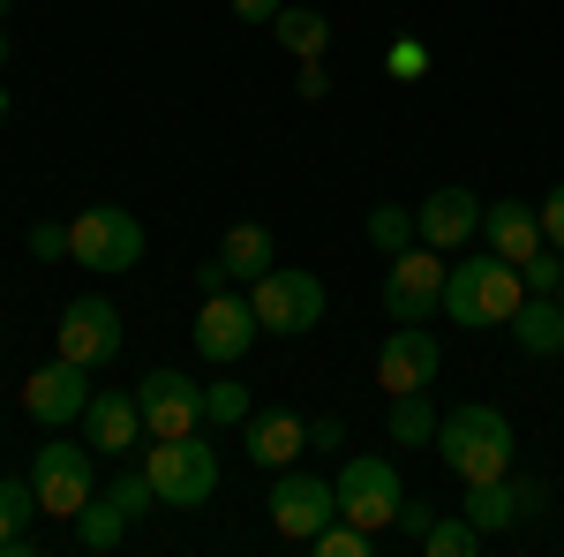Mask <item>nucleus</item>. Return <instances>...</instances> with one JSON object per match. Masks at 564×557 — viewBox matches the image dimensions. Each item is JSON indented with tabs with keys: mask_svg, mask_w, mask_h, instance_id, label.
<instances>
[{
	"mask_svg": "<svg viewBox=\"0 0 564 557\" xmlns=\"http://www.w3.org/2000/svg\"><path fill=\"white\" fill-rule=\"evenodd\" d=\"M271 39L286 45L294 61H324V45H332V23H324V8H279V15H271Z\"/></svg>",
	"mask_w": 564,
	"mask_h": 557,
	"instance_id": "412c9836",
	"label": "nucleus"
},
{
	"mask_svg": "<svg viewBox=\"0 0 564 557\" xmlns=\"http://www.w3.org/2000/svg\"><path fill=\"white\" fill-rule=\"evenodd\" d=\"M84 444H90V452H106V460H121V452L143 444V407H135V392H90Z\"/></svg>",
	"mask_w": 564,
	"mask_h": 557,
	"instance_id": "2eb2a0df",
	"label": "nucleus"
},
{
	"mask_svg": "<svg viewBox=\"0 0 564 557\" xmlns=\"http://www.w3.org/2000/svg\"><path fill=\"white\" fill-rule=\"evenodd\" d=\"M31 490H39V513L76 519L98 497V474H90V444H39L31 460Z\"/></svg>",
	"mask_w": 564,
	"mask_h": 557,
	"instance_id": "6e6552de",
	"label": "nucleus"
},
{
	"mask_svg": "<svg viewBox=\"0 0 564 557\" xmlns=\"http://www.w3.org/2000/svg\"><path fill=\"white\" fill-rule=\"evenodd\" d=\"M459 513L475 519L481 535H505V527L520 519V497H512V490H505V474H497V482H467V497H459Z\"/></svg>",
	"mask_w": 564,
	"mask_h": 557,
	"instance_id": "4be33fe9",
	"label": "nucleus"
},
{
	"mask_svg": "<svg viewBox=\"0 0 564 557\" xmlns=\"http://www.w3.org/2000/svg\"><path fill=\"white\" fill-rule=\"evenodd\" d=\"M430 519H436V505H430V497H399V513H391V527L422 543V535H430Z\"/></svg>",
	"mask_w": 564,
	"mask_h": 557,
	"instance_id": "2f4dec72",
	"label": "nucleus"
},
{
	"mask_svg": "<svg viewBox=\"0 0 564 557\" xmlns=\"http://www.w3.org/2000/svg\"><path fill=\"white\" fill-rule=\"evenodd\" d=\"M369 242H377L384 257L414 249V242H422V234H414V212H399V204H377V212H369Z\"/></svg>",
	"mask_w": 564,
	"mask_h": 557,
	"instance_id": "c85d7f7f",
	"label": "nucleus"
},
{
	"mask_svg": "<svg viewBox=\"0 0 564 557\" xmlns=\"http://www.w3.org/2000/svg\"><path fill=\"white\" fill-rule=\"evenodd\" d=\"M557 301H564V287H557Z\"/></svg>",
	"mask_w": 564,
	"mask_h": 557,
	"instance_id": "c03bdc74",
	"label": "nucleus"
},
{
	"mask_svg": "<svg viewBox=\"0 0 564 557\" xmlns=\"http://www.w3.org/2000/svg\"><path fill=\"white\" fill-rule=\"evenodd\" d=\"M68 257L90 264V271H135L143 264V218L129 204H90L68 226Z\"/></svg>",
	"mask_w": 564,
	"mask_h": 557,
	"instance_id": "39448f33",
	"label": "nucleus"
},
{
	"mask_svg": "<svg viewBox=\"0 0 564 557\" xmlns=\"http://www.w3.org/2000/svg\"><path fill=\"white\" fill-rule=\"evenodd\" d=\"M339 519H354V527H369V535H384L391 513H399V497H406V482H399V468L391 460H377V452H354L347 468H339Z\"/></svg>",
	"mask_w": 564,
	"mask_h": 557,
	"instance_id": "0eeeda50",
	"label": "nucleus"
},
{
	"mask_svg": "<svg viewBox=\"0 0 564 557\" xmlns=\"http://www.w3.org/2000/svg\"><path fill=\"white\" fill-rule=\"evenodd\" d=\"M121 527H129V513L113 497H90L84 513H76V543L84 550H121Z\"/></svg>",
	"mask_w": 564,
	"mask_h": 557,
	"instance_id": "393cba45",
	"label": "nucleus"
},
{
	"mask_svg": "<svg viewBox=\"0 0 564 557\" xmlns=\"http://www.w3.org/2000/svg\"><path fill=\"white\" fill-rule=\"evenodd\" d=\"M527 301V279L520 264H505L497 249L489 257H467L444 271V317L452 324H467V332H489V324H512Z\"/></svg>",
	"mask_w": 564,
	"mask_h": 557,
	"instance_id": "f257e3e1",
	"label": "nucleus"
},
{
	"mask_svg": "<svg viewBox=\"0 0 564 557\" xmlns=\"http://www.w3.org/2000/svg\"><path fill=\"white\" fill-rule=\"evenodd\" d=\"M512 497H520V513H542V505H550V490H542V482H520Z\"/></svg>",
	"mask_w": 564,
	"mask_h": 557,
	"instance_id": "58836bf2",
	"label": "nucleus"
},
{
	"mask_svg": "<svg viewBox=\"0 0 564 557\" xmlns=\"http://www.w3.org/2000/svg\"><path fill=\"white\" fill-rule=\"evenodd\" d=\"M542 242H550V249H564V181L542 196Z\"/></svg>",
	"mask_w": 564,
	"mask_h": 557,
	"instance_id": "72a5a7b5",
	"label": "nucleus"
},
{
	"mask_svg": "<svg viewBox=\"0 0 564 557\" xmlns=\"http://www.w3.org/2000/svg\"><path fill=\"white\" fill-rule=\"evenodd\" d=\"M257 415V399H249V385H234V377H218V385H204V422H249Z\"/></svg>",
	"mask_w": 564,
	"mask_h": 557,
	"instance_id": "bb28decb",
	"label": "nucleus"
},
{
	"mask_svg": "<svg viewBox=\"0 0 564 557\" xmlns=\"http://www.w3.org/2000/svg\"><path fill=\"white\" fill-rule=\"evenodd\" d=\"M249 309L271 340H302L324 324V279L316 271H294V264H271L263 279H249Z\"/></svg>",
	"mask_w": 564,
	"mask_h": 557,
	"instance_id": "7ed1b4c3",
	"label": "nucleus"
},
{
	"mask_svg": "<svg viewBox=\"0 0 564 557\" xmlns=\"http://www.w3.org/2000/svg\"><path fill=\"white\" fill-rule=\"evenodd\" d=\"M143 474H151L159 505L196 513V505L218 490V452L196 437V429H188V437H159V444H151V460H143Z\"/></svg>",
	"mask_w": 564,
	"mask_h": 557,
	"instance_id": "20e7f679",
	"label": "nucleus"
},
{
	"mask_svg": "<svg viewBox=\"0 0 564 557\" xmlns=\"http://www.w3.org/2000/svg\"><path fill=\"white\" fill-rule=\"evenodd\" d=\"M218 264H226V279H263V271H271V226H257V218L226 226V242H218Z\"/></svg>",
	"mask_w": 564,
	"mask_h": 557,
	"instance_id": "aec40b11",
	"label": "nucleus"
},
{
	"mask_svg": "<svg viewBox=\"0 0 564 557\" xmlns=\"http://www.w3.org/2000/svg\"><path fill=\"white\" fill-rule=\"evenodd\" d=\"M31 513H39V490L31 482H0V550L15 535H31Z\"/></svg>",
	"mask_w": 564,
	"mask_h": 557,
	"instance_id": "a878e982",
	"label": "nucleus"
},
{
	"mask_svg": "<svg viewBox=\"0 0 564 557\" xmlns=\"http://www.w3.org/2000/svg\"><path fill=\"white\" fill-rule=\"evenodd\" d=\"M481 234H489V249L505 264H527L542 249V204H520V196H505V204H481Z\"/></svg>",
	"mask_w": 564,
	"mask_h": 557,
	"instance_id": "a211bd4d",
	"label": "nucleus"
},
{
	"mask_svg": "<svg viewBox=\"0 0 564 557\" xmlns=\"http://www.w3.org/2000/svg\"><path fill=\"white\" fill-rule=\"evenodd\" d=\"M241 444H249V460H257V468H294V460H302V444H308V422L302 415H294V407H263V415H249V422H241Z\"/></svg>",
	"mask_w": 564,
	"mask_h": 557,
	"instance_id": "f3484780",
	"label": "nucleus"
},
{
	"mask_svg": "<svg viewBox=\"0 0 564 557\" xmlns=\"http://www.w3.org/2000/svg\"><path fill=\"white\" fill-rule=\"evenodd\" d=\"M414 234H422L430 249H459V242H475V234H481V196H475V189H436V196H422Z\"/></svg>",
	"mask_w": 564,
	"mask_h": 557,
	"instance_id": "dca6fc26",
	"label": "nucleus"
},
{
	"mask_svg": "<svg viewBox=\"0 0 564 557\" xmlns=\"http://www.w3.org/2000/svg\"><path fill=\"white\" fill-rule=\"evenodd\" d=\"M520 279H527V294H557V287H564V249L542 242V249L520 264Z\"/></svg>",
	"mask_w": 564,
	"mask_h": 557,
	"instance_id": "c756f323",
	"label": "nucleus"
},
{
	"mask_svg": "<svg viewBox=\"0 0 564 557\" xmlns=\"http://www.w3.org/2000/svg\"><path fill=\"white\" fill-rule=\"evenodd\" d=\"M294 90H302V98H324V90H332V76H324V61H302V76H294Z\"/></svg>",
	"mask_w": 564,
	"mask_h": 557,
	"instance_id": "c9c22d12",
	"label": "nucleus"
},
{
	"mask_svg": "<svg viewBox=\"0 0 564 557\" xmlns=\"http://www.w3.org/2000/svg\"><path fill=\"white\" fill-rule=\"evenodd\" d=\"M90 369L84 362H68V354H53L45 369H31L23 377V415L39 429H68V422H84V407H90V385H84Z\"/></svg>",
	"mask_w": 564,
	"mask_h": 557,
	"instance_id": "9d476101",
	"label": "nucleus"
},
{
	"mask_svg": "<svg viewBox=\"0 0 564 557\" xmlns=\"http://www.w3.org/2000/svg\"><path fill=\"white\" fill-rule=\"evenodd\" d=\"M0 23H8V0H0Z\"/></svg>",
	"mask_w": 564,
	"mask_h": 557,
	"instance_id": "37998d69",
	"label": "nucleus"
},
{
	"mask_svg": "<svg viewBox=\"0 0 564 557\" xmlns=\"http://www.w3.org/2000/svg\"><path fill=\"white\" fill-rule=\"evenodd\" d=\"M339 437H347V422H339V415H324V422H308V444H339Z\"/></svg>",
	"mask_w": 564,
	"mask_h": 557,
	"instance_id": "4c0bfd02",
	"label": "nucleus"
},
{
	"mask_svg": "<svg viewBox=\"0 0 564 557\" xmlns=\"http://www.w3.org/2000/svg\"><path fill=\"white\" fill-rule=\"evenodd\" d=\"M106 497H113V505H121V513H151V505H159V490H151V474H121V482H113V490H106Z\"/></svg>",
	"mask_w": 564,
	"mask_h": 557,
	"instance_id": "7c9ffc66",
	"label": "nucleus"
},
{
	"mask_svg": "<svg viewBox=\"0 0 564 557\" xmlns=\"http://www.w3.org/2000/svg\"><path fill=\"white\" fill-rule=\"evenodd\" d=\"M505 332H512L527 354H564V301L557 294H527L520 317H512Z\"/></svg>",
	"mask_w": 564,
	"mask_h": 557,
	"instance_id": "6ab92c4d",
	"label": "nucleus"
},
{
	"mask_svg": "<svg viewBox=\"0 0 564 557\" xmlns=\"http://www.w3.org/2000/svg\"><path fill=\"white\" fill-rule=\"evenodd\" d=\"M436 452H444V468L459 474V482H497V474L512 468V422L497 415V407H452L444 422H436Z\"/></svg>",
	"mask_w": 564,
	"mask_h": 557,
	"instance_id": "f03ea898",
	"label": "nucleus"
},
{
	"mask_svg": "<svg viewBox=\"0 0 564 557\" xmlns=\"http://www.w3.org/2000/svg\"><path fill=\"white\" fill-rule=\"evenodd\" d=\"M196 287H204V294H218V287H226V264H218V257L196 264Z\"/></svg>",
	"mask_w": 564,
	"mask_h": 557,
	"instance_id": "ea45409f",
	"label": "nucleus"
},
{
	"mask_svg": "<svg viewBox=\"0 0 564 557\" xmlns=\"http://www.w3.org/2000/svg\"><path fill=\"white\" fill-rule=\"evenodd\" d=\"M481 543H489V535H481L467 513H436L430 535H422V550H430V557H475Z\"/></svg>",
	"mask_w": 564,
	"mask_h": 557,
	"instance_id": "b1692460",
	"label": "nucleus"
},
{
	"mask_svg": "<svg viewBox=\"0 0 564 557\" xmlns=\"http://www.w3.org/2000/svg\"><path fill=\"white\" fill-rule=\"evenodd\" d=\"M436 369H444V346H436L430 324H399L377 354V385L384 392H430Z\"/></svg>",
	"mask_w": 564,
	"mask_h": 557,
	"instance_id": "4468645a",
	"label": "nucleus"
},
{
	"mask_svg": "<svg viewBox=\"0 0 564 557\" xmlns=\"http://www.w3.org/2000/svg\"><path fill=\"white\" fill-rule=\"evenodd\" d=\"M0 68H8V31H0Z\"/></svg>",
	"mask_w": 564,
	"mask_h": 557,
	"instance_id": "a19ab883",
	"label": "nucleus"
},
{
	"mask_svg": "<svg viewBox=\"0 0 564 557\" xmlns=\"http://www.w3.org/2000/svg\"><path fill=\"white\" fill-rule=\"evenodd\" d=\"M188 332H196V354H204V362L234 369V362L257 346L263 324H257V309H249V294H226V287H218V294H204V309H196Z\"/></svg>",
	"mask_w": 564,
	"mask_h": 557,
	"instance_id": "1a4fd4ad",
	"label": "nucleus"
},
{
	"mask_svg": "<svg viewBox=\"0 0 564 557\" xmlns=\"http://www.w3.org/2000/svg\"><path fill=\"white\" fill-rule=\"evenodd\" d=\"M286 0H234V23H271Z\"/></svg>",
	"mask_w": 564,
	"mask_h": 557,
	"instance_id": "e433bc0d",
	"label": "nucleus"
},
{
	"mask_svg": "<svg viewBox=\"0 0 564 557\" xmlns=\"http://www.w3.org/2000/svg\"><path fill=\"white\" fill-rule=\"evenodd\" d=\"M271 527L286 535V543H308L324 519H339V490L324 482V474H294V468H279V482H271Z\"/></svg>",
	"mask_w": 564,
	"mask_h": 557,
	"instance_id": "9b49d317",
	"label": "nucleus"
},
{
	"mask_svg": "<svg viewBox=\"0 0 564 557\" xmlns=\"http://www.w3.org/2000/svg\"><path fill=\"white\" fill-rule=\"evenodd\" d=\"M0 121H8V90H0Z\"/></svg>",
	"mask_w": 564,
	"mask_h": 557,
	"instance_id": "79ce46f5",
	"label": "nucleus"
},
{
	"mask_svg": "<svg viewBox=\"0 0 564 557\" xmlns=\"http://www.w3.org/2000/svg\"><path fill=\"white\" fill-rule=\"evenodd\" d=\"M135 407H143V429H151V437H188V429H204V385L181 377V369H151L143 392H135Z\"/></svg>",
	"mask_w": 564,
	"mask_h": 557,
	"instance_id": "ddd939ff",
	"label": "nucleus"
},
{
	"mask_svg": "<svg viewBox=\"0 0 564 557\" xmlns=\"http://www.w3.org/2000/svg\"><path fill=\"white\" fill-rule=\"evenodd\" d=\"M436 422L444 415L430 407V392H391V444H414L422 452V444H436Z\"/></svg>",
	"mask_w": 564,
	"mask_h": 557,
	"instance_id": "5701e85b",
	"label": "nucleus"
},
{
	"mask_svg": "<svg viewBox=\"0 0 564 557\" xmlns=\"http://www.w3.org/2000/svg\"><path fill=\"white\" fill-rule=\"evenodd\" d=\"M31 257H68V226H53V218H39V226H31Z\"/></svg>",
	"mask_w": 564,
	"mask_h": 557,
	"instance_id": "473e14b6",
	"label": "nucleus"
},
{
	"mask_svg": "<svg viewBox=\"0 0 564 557\" xmlns=\"http://www.w3.org/2000/svg\"><path fill=\"white\" fill-rule=\"evenodd\" d=\"M384 317L391 324H430L436 309H444V249H399V257H384Z\"/></svg>",
	"mask_w": 564,
	"mask_h": 557,
	"instance_id": "423d86ee",
	"label": "nucleus"
},
{
	"mask_svg": "<svg viewBox=\"0 0 564 557\" xmlns=\"http://www.w3.org/2000/svg\"><path fill=\"white\" fill-rule=\"evenodd\" d=\"M53 332H61V354H68V362L98 369V362H113V354H121V309H113L106 294H84V301H68V309H61V324H53Z\"/></svg>",
	"mask_w": 564,
	"mask_h": 557,
	"instance_id": "f8f14e48",
	"label": "nucleus"
},
{
	"mask_svg": "<svg viewBox=\"0 0 564 557\" xmlns=\"http://www.w3.org/2000/svg\"><path fill=\"white\" fill-rule=\"evenodd\" d=\"M369 543H377V535L354 527V519H324V527L308 535V550H316V557H369Z\"/></svg>",
	"mask_w": 564,
	"mask_h": 557,
	"instance_id": "cd10ccee",
	"label": "nucleus"
},
{
	"mask_svg": "<svg viewBox=\"0 0 564 557\" xmlns=\"http://www.w3.org/2000/svg\"><path fill=\"white\" fill-rule=\"evenodd\" d=\"M422 68H430V53H422L414 39H399V45H391V76H422Z\"/></svg>",
	"mask_w": 564,
	"mask_h": 557,
	"instance_id": "f704fd0d",
	"label": "nucleus"
}]
</instances>
